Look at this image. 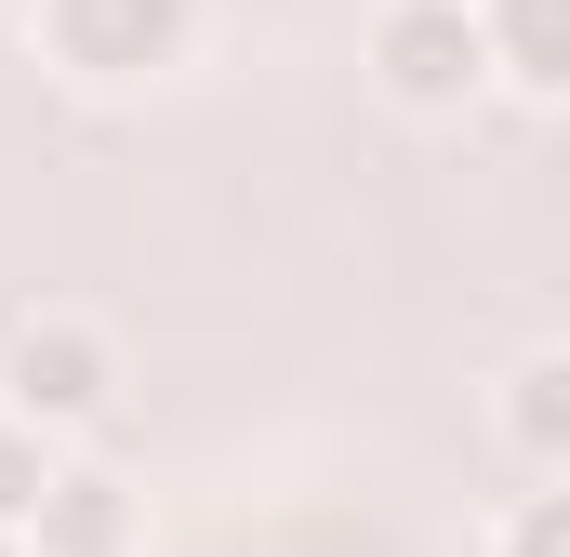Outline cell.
Listing matches in <instances>:
<instances>
[{
  "label": "cell",
  "instance_id": "6da1fadb",
  "mask_svg": "<svg viewBox=\"0 0 570 557\" xmlns=\"http://www.w3.org/2000/svg\"><path fill=\"white\" fill-rule=\"evenodd\" d=\"M107 412H120V345L94 319H13V345H0V424H27L40 451H94Z\"/></svg>",
  "mask_w": 570,
  "mask_h": 557
},
{
  "label": "cell",
  "instance_id": "7a4b0ae2",
  "mask_svg": "<svg viewBox=\"0 0 570 557\" xmlns=\"http://www.w3.org/2000/svg\"><path fill=\"white\" fill-rule=\"evenodd\" d=\"M27 13H40V53L80 94H146L199 53V0H27Z\"/></svg>",
  "mask_w": 570,
  "mask_h": 557
},
{
  "label": "cell",
  "instance_id": "3957f363",
  "mask_svg": "<svg viewBox=\"0 0 570 557\" xmlns=\"http://www.w3.org/2000/svg\"><path fill=\"white\" fill-rule=\"evenodd\" d=\"M372 80H385V107H412V120H464V107L491 94L478 0H385V13H372Z\"/></svg>",
  "mask_w": 570,
  "mask_h": 557
},
{
  "label": "cell",
  "instance_id": "277c9868",
  "mask_svg": "<svg viewBox=\"0 0 570 557\" xmlns=\"http://www.w3.org/2000/svg\"><path fill=\"white\" fill-rule=\"evenodd\" d=\"M27 557H146V491L107 465V451H53L40 505H27Z\"/></svg>",
  "mask_w": 570,
  "mask_h": 557
},
{
  "label": "cell",
  "instance_id": "5b68a950",
  "mask_svg": "<svg viewBox=\"0 0 570 557\" xmlns=\"http://www.w3.org/2000/svg\"><path fill=\"white\" fill-rule=\"evenodd\" d=\"M491 424H504L518 478H531V491H558V478H570V345H531V359L491 385Z\"/></svg>",
  "mask_w": 570,
  "mask_h": 557
},
{
  "label": "cell",
  "instance_id": "8992f818",
  "mask_svg": "<svg viewBox=\"0 0 570 557\" xmlns=\"http://www.w3.org/2000/svg\"><path fill=\"white\" fill-rule=\"evenodd\" d=\"M478 53H491V94L558 107L570 94V0H478Z\"/></svg>",
  "mask_w": 570,
  "mask_h": 557
},
{
  "label": "cell",
  "instance_id": "52a82bcc",
  "mask_svg": "<svg viewBox=\"0 0 570 557\" xmlns=\"http://www.w3.org/2000/svg\"><path fill=\"white\" fill-rule=\"evenodd\" d=\"M491 557H570V491H518L504 531H491Z\"/></svg>",
  "mask_w": 570,
  "mask_h": 557
},
{
  "label": "cell",
  "instance_id": "ba28073f",
  "mask_svg": "<svg viewBox=\"0 0 570 557\" xmlns=\"http://www.w3.org/2000/svg\"><path fill=\"white\" fill-rule=\"evenodd\" d=\"M40 478H53V451H40L27 424H0V531H27V505H40Z\"/></svg>",
  "mask_w": 570,
  "mask_h": 557
},
{
  "label": "cell",
  "instance_id": "9c48e42d",
  "mask_svg": "<svg viewBox=\"0 0 570 557\" xmlns=\"http://www.w3.org/2000/svg\"><path fill=\"white\" fill-rule=\"evenodd\" d=\"M0 557H27V545H13V531H0Z\"/></svg>",
  "mask_w": 570,
  "mask_h": 557
}]
</instances>
